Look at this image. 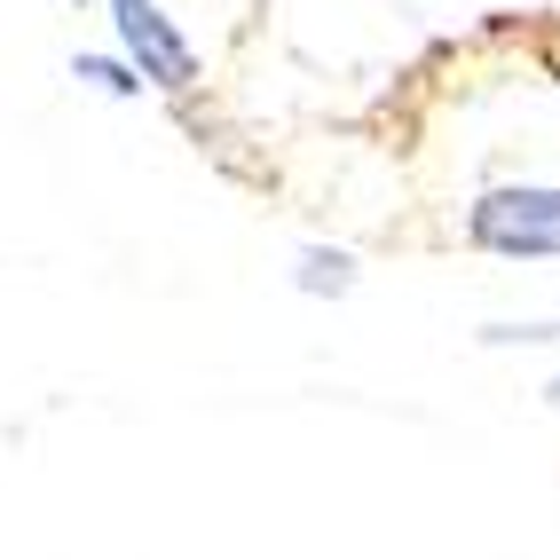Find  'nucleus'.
Masks as SVG:
<instances>
[{
	"instance_id": "nucleus-1",
	"label": "nucleus",
	"mask_w": 560,
	"mask_h": 560,
	"mask_svg": "<svg viewBox=\"0 0 560 560\" xmlns=\"http://www.w3.org/2000/svg\"><path fill=\"white\" fill-rule=\"evenodd\" d=\"M466 237L498 260H560V182H505L481 190L466 213Z\"/></svg>"
},
{
	"instance_id": "nucleus-2",
	"label": "nucleus",
	"mask_w": 560,
	"mask_h": 560,
	"mask_svg": "<svg viewBox=\"0 0 560 560\" xmlns=\"http://www.w3.org/2000/svg\"><path fill=\"white\" fill-rule=\"evenodd\" d=\"M103 16H110V32H119V56L142 71V88L182 95L198 80V48L174 32V16L159 9V0H103Z\"/></svg>"
},
{
	"instance_id": "nucleus-3",
	"label": "nucleus",
	"mask_w": 560,
	"mask_h": 560,
	"mask_svg": "<svg viewBox=\"0 0 560 560\" xmlns=\"http://www.w3.org/2000/svg\"><path fill=\"white\" fill-rule=\"evenodd\" d=\"M292 284H301L308 301H348V292H355V260L331 253V245H308L301 260H292Z\"/></svg>"
},
{
	"instance_id": "nucleus-4",
	"label": "nucleus",
	"mask_w": 560,
	"mask_h": 560,
	"mask_svg": "<svg viewBox=\"0 0 560 560\" xmlns=\"http://www.w3.org/2000/svg\"><path fill=\"white\" fill-rule=\"evenodd\" d=\"M71 80L80 88H103V95H142V71L127 56H71Z\"/></svg>"
},
{
	"instance_id": "nucleus-5",
	"label": "nucleus",
	"mask_w": 560,
	"mask_h": 560,
	"mask_svg": "<svg viewBox=\"0 0 560 560\" xmlns=\"http://www.w3.org/2000/svg\"><path fill=\"white\" fill-rule=\"evenodd\" d=\"M560 324H481V348H552Z\"/></svg>"
},
{
	"instance_id": "nucleus-6",
	"label": "nucleus",
	"mask_w": 560,
	"mask_h": 560,
	"mask_svg": "<svg viewBox=\"0 0 560 560\" xmlns=\"http://www.w3.org/2000/svg\"><path fill=\"white\" fill-rule=\"evenodd\" d=\"M545 402H560V380H552V387H545Z\"/></svg>"
},
{
	"instance_id": "nucleus-7",
	"label": "nucleus",
	"mask_w": 560,
	"mask_h": 560,
	"mask_svg": "<svg viewBox=\"0 0 560 560\" xmlns=\"http://www.w3.org/2000/svg\"><path fill=\"white\" fill-rule=\"evenodd\" d=\"M71 9H88V0H71Z\"/></svg>"
}]
</instances>
